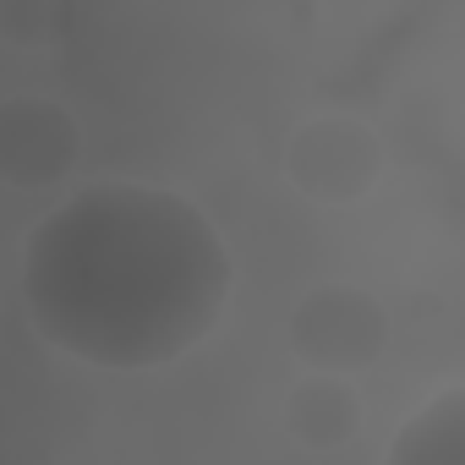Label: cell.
<instances>
[{
  "mask_svg": "<svg viewBox=\"0 0 465 465\" xmlns=\"http://www.w3.org/2000/svg\"><path fill=\"white\" fill-rule=\"evenodd\" d=\"M230 258L175 192L99 181L28 242V307L50 345L99 367H159L219 323Z\"/></svg>",
  "mask_w": 465,
  "mask_h": 465,
  "instance_id": "6da1fadb",
  "label": "cell"
},
{
  "mask_svg": "<svg viewBox=\"0 0 465 465\" xmlns=\"http://www.w3.org/2000/svg\"><path fill=\"white\" fill-rule=\"evenodd\" d=\"M378 137L356 121V115H307L291 132L285 148V175L302 197L323 203V208H345L356 203L372 181H378Z\"/></svg>",
  "mask_w": 465,
  "mask_h": 465,
  "instance_id": "7a4b0ae2",
  "label": "cell"
},
{
  "mask_svg": "<svg viewBox=\"0 0 465 465\" xmlns=\"http://www.w3.org/2000/svg\"><path fill=\"white\" fill-rule=\"evenodd\" d=\"M383 307L367 291L351 285H323L291 312V351L307 372H334L351 378L383 351Z\"/></svg>",
  "mask_w": 465,
  "mask_h": 465,
  "instance_id": "3957f363",
  "label": "cell"
},
{
  "mask_svg": "<svg viewBox=\"0 0 465 465\" xmlns=\"http://www.w3.org/2000/svg\"><path fill=\"white\" fill-rule=\"evenodd\" d=\"M77 126L50 99H12L0 115V170L12 186H45L61 170H72Z\"/></svg>",
  "mask_w": 465,
  "mask_h": 465,
  "instance_id": "277c9868",
  "label": "cell"
},
{
  "mask_svg": "<svg viewBox=\"0 0 465 465\" xmlns=\"http://www.w3.org/2000/svg\"><path fill=\"white\" fill-rule=\"evenodd\" d=\"M285 416H291V432H296L302 443L329 449V443H340L345 432H356L361 405H356V394H351V378L312 372V378H302V383H296V394H291Z\"/></svg>",
  "mask_w": 465,
  "mask_h": 465,
  "instance_id": "5b68a950",
  "label": "cell"
},
{
  "mask_svg": "<svg viewBox=\"0 0 465 465\" xmlns=\"http://www.w3.org/2000/svg\"><path fill=\"white\" fill-rule=\"evenodd\" d=\"M389 454L394 460H465V389L438 394L421 416H411L405 438Z\"/></svg>",
  "mask_w": 465,
  "mask_h": 465,
  "instance_id": "8992f818",
  "label": "cell"
}]
</instances>
